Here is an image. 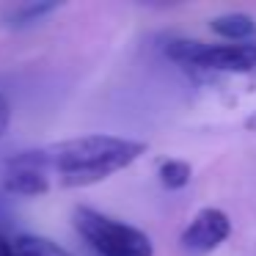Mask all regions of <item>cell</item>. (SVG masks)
Returning a JSON list of instances; mask_svg holds the SVG:
<instances>
[{
	"mask_svg": "<svg viewBox=\"0 0 256 256\" xmlns=\"http://www.w3.org/2000/svg\"><path fill=\"white\" fill-rule=\"evenodd\" d=\"M146 149L149 146L144 140L96 132L58 140V144L42 146L34 152L52 188L56 184L58 188H91L130 168L135 160L146 154Z\"/></svg>",
	"mask_w": 256,
	"mask_h": 256,
	"instance_id": "1",
	"label": "cell"
},
{
	"mask_svg": "<svg viewBox=\"0 0 256 256\" xmlns=\"http://www.w3.org/2000/svg\"><path fill=\"white\" fill-rule=\"evenodd\" d=\"M166 56L201 78H242L248 83H256V42L206 44V42L176 39L168 42Z\"/></svg>",
	"mask_w": 256,
	"mask_h": 256,
	"instance_id": "2",
	"label": "cell"
},
{
	"mask_svg": "<svg viewBox=\"0 0 256 256\" xmlns=\"http://www.w3.org/2000/svg\"><path fill=\"white\" fill-rule=\"evenodd\" d=\"M72 220L78 234L100 256H154L149 234L91 206H74Z\"/></svg>",
	"mask_w": 256,
	"mask_h": 256,
	"instance_id": "3",
	"label": "cell"
},
{
	"mask_svg": "<svg viewBox=\"0 0 256 256\" xmlns=\"http://www.w3.org/2000/svg\"><path fill=\"white\" fill-rule=\"evenodd\" d=\"M232 234V220L218 206H204L198 210L184 232L179 234V248L184 256H206L215 248H220Z\"/></svg>",
	"mask_w": 256,
	"mask_h": 256,
	"instance_id": "4",
	"label": "cell"
},
{
	"mask_svg": "<svg viewBox=\"0 0 256 256\" xmlns=\"http://www.w3.org/2000/svg\"><path fill=\"white\" fill-rule=\"evenodd\" d=\"M3 188L12 196H22V198H39L52 190L50 179H47L44 168L36 160V152H20V154L8 157L6 174H3Z\"/></svg>",
	"mask_w": 256,
	"mask_h": 256,
	"instance_id": "5",
	"label": "cell"
},
{
	"mask_svg": "<svg viewBox=\"0 0 256 256\" xmlns=\"http://www.w3.org/2000/svg\"><path fill=\"white\" fill-rule=\"evenodd\" d=\"M210 30L215 36H220L228 44H240V42H254L256 36V20L250 14L242 12H228L220 14V17L210 20Z\"/></svg>",
	"mask_w": 256,
	"mask_h": 256,
	"instance_id": "6",
	"label": "cell"
},
{
	"mask_svg": "<svg viewBox=\"0 0 256 256\" xmlns=\"http://www.w3.org/2000/svg\"><path fill=\"white\" fill-rule=\"evenodd\" d=\"M58 12V3H22V6H14L6 12V25L8 28H30V25L42 22L47 14Z\"/></svg>",
	"mask_w": 256,
	"mask_h": 256,
	"instance_id": "7",
	"label": "cell"
},
{
	"mask_svg": "<svg viewBox=\"0 0 256 256\" xmlns=\"http://www.w3.org/2000/svg\"><path fill=\"white\" fill-rule=\"evenodd\" d=\"M14 245H17V256H72L66 248L42 234H20Z\"/></svg>",
	"mask_w": 256,
	"mask_h": 256,
	"instance_id": "8",
	"label": "cell"
},
{
	"mask_svg": "<svg viewBox=\"0 0 256 256\" xmlns=\"http://www.w3.org/2000/svg\"><path fill=\"white\" fill-rule=\"evenodd\" d=\"M157 176H160V184L166 190H182L190 184V176H193V168L184 160H166L157 168Z\"/></svg>",
	"mask_w": 256,
	"mask_h": 256,
	"instance_id": "9",
	"label": "cell"
},
{
	"mask_svg": "<svg viewBox=\"0 0 256 256\" xmlns=\"http://www.w3.org/2000/svg\"><path fill=\"white\" fill-rule=\"evenodd\" d=\"M8 124H12V105H8L6 94H3V91H0V138H3V135H6Z\"/></svg>",
	"mask_w": 256,
	"mask_h": 256,
	"instance_id": "10",
	"label": "cell"
},
{
	"mask_svg": "<svg viewBox=\"0 0 256 256\" xmlns=\"http://www.w3.org/2000/svg\"><path fill=\"white\" fill-rule=\"evenodd\" d=\"M0 256H17V245H14L12 237L0 232Z\"/></svg>",
	"mask_w": 256,
	"mask_h": 256,
	"instance_id": "11",
	"label": "cell"
},
{
	"mask_svg": "<svg viewBox=\"0 0 256 256\" xmlns=\"http://www.w3.org/2000/svg\"><path fill=\"white\" fill-rule=\"evenodd\" d=\"M245 127H248L250 132H256V113H254V116H248V118H245Z\"/></svg>",
	"mask_w": 256,
	"mask_h": 256,
	"instance_id": "12",
	"label": "cell"
}]
</instances>
